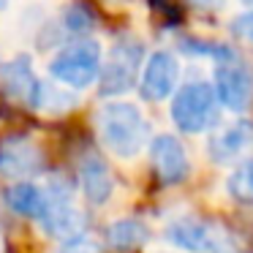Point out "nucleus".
<instances>
[{
    "label": "nucleus",
    "instance_id": "obj_5",
    "mask_svg": "<svg viewBox=\"0 0 253 253\" xmlns=\"http://www.w3.org/2000/svg\"><path fill=\"white\" fill-rule=\"evenodd\" d=\"M171 245L188 253H237V242L231 231L220 223L204 218H180L166 229Z\"/></svg>",
    "mask_w": 253,
    "mask_h": 253
},
{
    "label": "nucleus",
    "instance_id": "obj_18",
    "mask_svg": "<svg viewBox=\"0 0 253 253\" xmlns=\"http://www.w3.org/2000/svg\"><path fill=\"white\" fill-rule=\"evenodd\" d=\"M55 253H104L101 245L90 237H79V240H71V242H60L55 248Z\"/></svg>",
    "mask_w": 253,
    "mask_h": 253
},
{
    "label": "nucleus",
    "instance_id": "obj_21",
    "mask_svg": "<svg viewBox=\"0 0 253 253\" xmlns=\"http://www.w3.org/2000/svg\"><path fill=\"white\" fill-rule=\"evenodd\" d=\"M196 6H204V8H215V6H220L223 0H193Z\"/></svg>",
    "mask_w": 253,
    "mask_h": 253
},
{
    "label": "nucleus",
    "instance_id": "obj_6",
    "mask_svg": "<svg viewBox=\"0 0 253 253\" xmlns=\"http://www.w3.org/2000/svg\"><path fill=\"white\" fill-rule=\"evenodd\" d=\"M46 193H49V207H46L44 218H41V226H44L46 234L60 242H71V240L84 237L87 215L74 204L71 185L68 182H49Z\"/></svg>",
    "mask_w": 253,
    "mask_h": 253
},
{
    "label": "nucleus",
    "instance_id": "obj_16",
    "mask_svg": "<svg viewBox=\"0 0 253 253\" xmlns=\"http://www.w3.org/2000/svg\"><path fill=\"white\" fill-rule=\"evenodd\" d=\"M229 196L234 199L237 204H245V207H253V155L248 161H242L229 177Z\"/></svg>",
    "mask_w": 253,
    "mask_h": 253
},
{
    "label": "nucleus",
    "instance_id": "obj_8",
    "mask_svg": "<svg viewBox=\"0 0 253 253\" xmlns=\"http://www.w3.org/2000/svg\"><path fill=\"white\" fill-rule=\"evenodd\" d=\"M150 164L161 185H180L191 174V161H188L185 147L171 133L150 139Z\"/></svg>",
    "mask_w": 253,
    "mask_h": 253
},
{
    "label": "nucleus",
    "instance_id": "obj_22",
    "mask_svg": "<svg viewBox=\"0 0 253 253\" xmlns=\"http://www.w3.org/2000/svg\"><path fill=\"white\" fill-rule=\"evenodd\" d=\"M6 6H8V0H0V11H3Z\"/></svg>",
    "mask_w": 253,
    "mask_h": 253
},
{
    "label": "nucleus",
    "instance_id": "obj_19",
    "mask_svg": "<svg viewBox=\"0 0 253 253\" xmlns=\"http://www.w3.org/2000/svg\"><path fill=\"white\" fill-rule=\"evenodd\" d=\"M231 33H234L240 41H245L248 46H253V8L245 11V14H240V17L231 22Z\"/></svg>",
    "mask_w": 253,
    "mask_h": 253
},
{
    "label": "nucleus",
    "instance_id": "obj_1",
    "mask_svg": "<svg viewBox=\"0 0 253 253\" xmlns=\"http://www.w3.org/2000/svg\"><path fill=\"white\" fill-rule=\"evenodd\" d=\"M98 136L106 147L120 158H133L142 153L150 139V123L144 120L142 109L128 101H109L98 109L95 117Z\"/></svg>",
    "mask_w": 253,
    "mask_h": 253
},
{
    "label": "nucleus",
    "instance_id": "obj_12",
    "mask_svg": "<svg viewBox=\"0 0 253 253\" xmlns=\"http://www.w3.org/2000/svg\"><path fill=\"white\" fill-rule=\"evenodd\" d=\"M44 169L41 150L25 136H3L0 139V174L14 177L22 182L25 177H33Z\"/></svg>",
    "mask_w": 253,
    "mask_h": 253
},
{
    "label": "nucleus",
    "instance_id": "obj_3",
    "mask_svg": "<svg viewBox=\"0 0 253 253\" xmlns=\"http://www.w3.org/2000/svg\"><path fill=\"white\" fill-rule=\"evenodd\" d=\"M218 93L210 82L191 79L171 98V120L182 133H202L218 123Z\"/></svg>",
    "mask_w": 253,
    "mask_h": 253
},
{
    "label": "nucleus",
    "instance_id": "obj_2",
    "mask_svg": "<svg viewBox=\"0 0 253 253\" xmlns=\"http://www.w3.org/2000/svg\"><path fill=\"white\" fill-rule=\"evenodd\" d=\"M101 44L95 39H74L71 44L60 46L57 55L49 60V74L55 82L71 90H84L101 77Z\"/></svg>",
    "mask_w": 253,
    "mask_h": 253
},
{
    "label": "nucleus",
    "instance_id": "obj_4",
    "mask_svg": "<svg viewBox=\"0 0 253 253\" xmlns=\"http://www.w3.org/2000/svg\"><path fill=\"white\" fill-rule=\"evenodd\" d=\"M144 60V44L133 36H120L112 44L109 57L101 66V77H98V93L104 98L112 95H123L136 84L139 77V66Z\"/></svg>",
    "mask_w": 253,
    "mask_h": 253
},
{
    "label": "nucleus",
    "instance_id": "obj_9",
    "mask_svg": "<svg viewBox=\"0 0 253 253\" xmlns=\"http://www.w3.org/2000/svg\"><path fill=\"white\" fill-rule=\"evenodd\" d=\"M177 82H180V60L171 52L161 49L147 57L139 77V93L144 101H164L177 93Z\"/></svg>",
    "mask_w": 253,
    "mask_h": 253
},
{
    "label": "nucleus",
    "instance_id": "obj_14",
    "mask_svg": "<svg viewBox=\"0 0 253 253\" xmlns=\"http://www.w3.org/2000/svg\"><path fill=\"white\" fill-rule=\"evenodd\" d=\"M3 202H6V207L11 212L41 223L46 207H49V193H46V188H39L36 182L22 180V182H11V185L3 188Z\"/></svg>",
    "mask_w": 253,
    "mask_h": 253
},
{
    "label": "nucleus",
    "instance_id": "obj_10",
    "mask_svg": "<svg viewBox=\"0 0 253 253\" xmlns=\"http://www.w3.org/2000/svg\"><path fill=\"white\" fill-rule=\"evenodd\" d=\"M207 153L215 164H234V161H248L253 153V123L237 120L215 131L207 142Z\"/></svg>",
    "mask_w": 253,
    "mask_h": 253
},
{
    "label": "nucleus",
    "instance_id": "obj_7",
    "mask_svg": "<svg viewBox=\"0 0 253 253\" xmlns=\"http://www.w3.org/2000/svg\"><path fill=\"white\" fill-rule=\"evenodd\" d=\"M212 87L220 106L231 112H248L253 106V74L240 63L237 55H229L215 66Z\"/></svg>",
    "mask_w": 253,
    "mask_h": 253
},
{
    "label": "nucleus",
    "instance_id": "obj_15",
    "mask_svg": "<svg viewBox=\"0 0 253 253\" xmlns=\"http://www.w3.org/2000/svg\"><path fill=\"white\" fill-rule=\"evenodd\" d=\"M150 240V229L136 218H123L106 229V242H109L115 251L126 253V251H139L144 242Z\"/></svg>",
    "mask_w": 253,
    "mask_h": 253
},
{
    "label": "nucleus",
    "instance_id": "obj_17",
    "mask_svg": "<svg viewBox=\"0 0 253 253\" xmlns=\"http://www.w3.org/2000/svg\"><path fill=\"white\" fill-rule=\"evenodd\" d=\"M63 25H66V30L71 36H77V39H87V33L93 30V25H95V17H93V11H90L84 3H74V6H68L66 14H63Z\"/></svg>",
    "mask_w": 253,
    "mask_h": 253
},
{
    "label": "nucleus",
    "instance_id": "obj_11",
    "mask_svg": "<svg viewBox=\"0 0 253 253\" xmlns=\"http://www.w3.org/2000/svg\"><path fill=\"white\" fill-rule=\"evenodd\" d=\"M41 84L44 82L36 77L33 63H30L28 55H17L0 66V93L6 95V98L22 101V104H28L33 109L36 101H39Z\"/></svg>",
    "mask_w": 253,
    "mask_h": 253
},
{
    "label": "nucleus",
    "instance_id": "obj_23",
    "mask_svg": "<svg viewBox=\"0 0 253 253\" xmlns=\"http://www.w3.org/2000/svg\"><path fill=\"white\" fill-rule=\"evenodd\" d=\"M251 3H253V0H251Z\"/></svg>",
    "mask_w": 253,
    "mask_h": 253
},
{
    "label": "nucleus",
    "instance_id": "obj_13",
    "mask_svg": "<svg viewBox=\"0 0 253 253\" xmlns=\"http://www.w3.org/2000/svg\"><path fill=\"white\" fill-rule=\"evenodd\" d=\"M79 185H82V193L90 204L109 202L112 191H115V177H112L109 164L95 150H87L79 158Z\"/></svg>",
    "mask_w": 253,
    "mask_h": 253
},
{
    "label": "nucleus",
    "instance_id": "obj_20",
    "mask_svg": "<svg viewBox=\"0 0 253 253\" xmlns=\"http://www.w3.org/2000/svg\"><path fill=\"white\" fill-rule=\"evenodd\" d=\"M150 6L155 8V11H161V14H180L177 11V0H150Z\"/></svg>",
    "mask_w": 253,
    "mask_h": 253
}]
</instances>
